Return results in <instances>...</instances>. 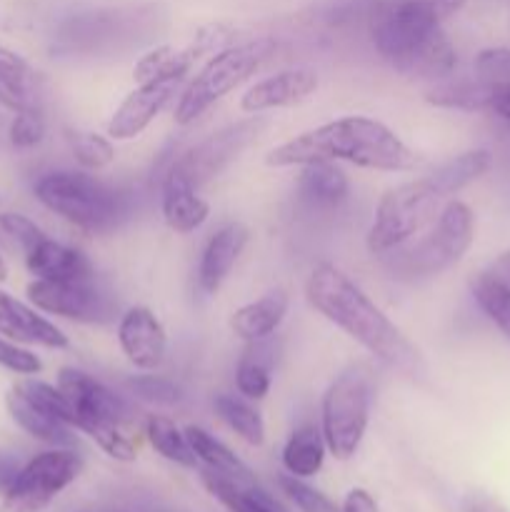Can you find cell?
Listing matches in <instances>:
<instances>
[{
    "mask_svg": "<svg viewBox=\"0 0 510 512\" xmlns=\"http://www.w3.org/2000/svg\"><path fill=\"white\" fill-rule=\"evenodd\" d=\"M305 298L315 313L343 330L348 338L363 345L370 355L390 368L408 375L423 373V358L418 348L403 335V330L370 300V295L335 263H318L305 283Z\"/></svg>",
    "mask_w": 510,
    "mask_h": 512,
    "instance_id": "6da1fadb",
    "label": "cell"
},
{
    "mask_svg": "<svg viewBox=\"0 0 510 512\" xmlns=\"http://www.w3.org/2000/svg\"><path fill=\"white\" fill-rule=\"evenodd\" d=\"M318 160L350 163L380 173H408L420 165L418 153L395 130L368 115H345L305 130L270 150L265 163L270 168H295Z\"/></svg>",
    "mask_w": 510,
    "mask_h": 512,
    "instance_id": "7a4b0ae2",
    "label": "cell"
},
{
    "mask_svg": "<svg viewBox=\"0 0 510 512\" xmlns=\"http://www.w3.org/2000/svg\"><path fill=\"white\" fill-rule=\"evenodd\" d=\"M475 240V215L463 200H448L430 230L415 243H405L385 258V268L398 280H425L445 273L463 260Z\"/></svg>",
    "mask_w": 510,
    "mask_h": 512,
    "instance_id": "3957f363",
    "label": "cell"
},
{
    "mask_svg": "<svg viewBox=\"0 0 510 512\" xmlns=\"http://www.w3.org/2000/svg\"><path fill=\"white\" fill-rule=\"evenodd\" d=\"M450 198L453 193L440 180L438 170L390 188L375 208L368 230V250L373 255H385L413 240L438 218L443 210L440 205Z\"/></svg>",
    "mask_w": 510,
    "mask_h": 512,
    "instance_id": "277c9868",
    "label": "cell"
},
{
    "mask_svg": "<svg viewBox=\"0 0 510 512\" xmlns=\"http://www.w3.org/2000/svg\"><path fill=\"white\" fill-rule=\"evenodd\" d=\"M58 388L63 390L73 410V430L95 440L98 448L113 460H135V443L120 430V423H125L130 415L123 398L78 368L60 370Z\"/></svg>",
    "mask_w": 510,
    "mask_h": 512,
    "instance_id": "5b68a950",
    "label": "cell"
},
{
    "mask_svg": "<svg viewBox=\"0 0 510 512\" xmlns=\"http://www.w3.org/2000/svg\"><path fill=\"white\" fill-rule=\"evenodd\" d=\"M275 40L270 38H255L248 43L228 45V48L218 50L205 60L203 68L195 73L188 88L180 93L178 105H175V123L190 125L208 113L218 100L233 93L235 88L253 78L265 63L275 55Z\"/></svg>",
    "mask_w": 510,
    "mask_h": 512,
    "instance_id": "8992f818",
    "label": "cell"
},
{
    "mask_svg": "<svg viewBox=\"0 0 510 512\" xmlns=\"http://www.w3.org/2000/svg\"><path fill=\"white\" fill-rule=\"evenodd\" d=\"M33 193L43 208L88 233L113 228L123 215V200L110 185L85 170H53L35 180Z\"/></svg>",
    "mask_w": 510,
    "mask_h": 512,
    "instance_id": "52a82bcc",
    "label": "cell"
},
{
    "mask_svg": "<svg viewBox=\"0 0 510 512\" xmlns=\"http://www.w3.org/2000/svg\"><path fill=\"white\" fill-rule=\"evenodd\" d=\"M370 403L373 378L360 365H350L328 385L320 405V430L335 460H350L358 453L370 423Z\"/></svg>",
    "mask_w": 510,
    "mask_h": 512,
    "instance_id": "ba28073f",
    "label": "cell"
},
{
    "mask_svg": "<svg viewBox=\"0 0 510 512\" xmlns=\"http://www.w3.org/2000/svg\"><path fill=\"white\" fill-rule=\"evenodd\" d=\"M440 28L443 23L425 0H388L370 20L375 50L400 73Z\"/></svg>",
    "mask_w": 510,
    "mask_h": 512,
    "instance_id": "9c48e42d",
    "label": "cell"
},
{
    "mask_svg": "<svg viewBox=\"0 0 510 512\" xmlns=\"http://www.w3.org/2000/svg\"><path fill=\"white\" fill-rule=\"evenodd\" d=\"M83 473V458L70 448H53L35 455L5 488L0 512H43Z\"/></svg>",
    "mask_w": 510,
    "mask_h": 512,
    "instance_id": "30bf717a",
    "label": "cell"
},
{
    "mask_svg": "<svg viewBox=\"0 0 510 512\" xmlns=\"http://www.w3.org/2000/svg\"><path fill=\"white\" fill-rule=\"evenodd\" d=\"M265 128H268V120L263 115H253V118L225 125V128L210 133L205 140H200L198 145L185 150L170 168L178 170L190 185L203 188L210 180L218 178L230 163H235L240 158V153L250 143H255Z\"/></svg>",
    "mask_w": 510,
    "mask_h": 512,
    "instance_id": "8fae6325",
    "label": "cell"
},
{
    "mask_svg": "<svg viewBox=\"0 0 510 512\" xmlns=\"http://www.w3.org/2000/svg\"><path fill=\"white\" fill-rule=\"evenodd\" d=\"M28 300L40 313L60 315L75 323H108L115 315V303L90 283H58V280H33L28 285Z\"/></svg>",
    "mask_w": 510,
    "mask_h": 512,
    "instance_id": "7c38bea8",
    "label": "cell"
},
{
    "mask_svg": "<svg viewBox=\"0 0 510 512\" xmlns=\"http://www.w3.org/2000/svg\"><path fill=\"white\" fill-rule=\"evenodd\" d=\"M183 80L178 78H153L148 83H138L133 93L123 98L108 120V135L113 140H133L168 108L170 100L178 95Z\"/></svg>",
    "mask_w": 510,
    "mask_h": 512,
    "instance_id": "4fadbf2b",
    "label": "cell"
},
{
    "mask_svg": "<svg viewBox=\"0 0 510 512\" xmlns=\"http://www.w3.org/2000/svg\"><path fill=\"white\" fill-rule=\"evenodd\" d=\"M118 343L133 368L153 373L165 363L168 355V335L155 313L143 305L125 310L118 323Z\"/></svg>",
    "mask_w": 510,
    "mask_h": 512,
    "instance_id": "5bb4252c",
    "label": "cell"
},
{
    "mask_svg": "<svg viewBox=\"0 0 510 512\" xmlns=\"http://www.w3.org/2000/svg\"><path fill=\"white\" fill-rule=\"evenodd\" d=\"M318 85V73L313 68L278 70V73L250 85L243 98H240V108H243V113L250 115L293 108V105L305 103L310 95H315Z\"/></svg>",
    "mask_w": 510,
    "mask_h": 512,
    "instance_id": "9a60e30c",
    "label": "cell"
},
{
    "mask_svg": "<svg viewBox=\"0 0 510 512\" xmlns=\"http://www.w3.org/2000/svg\"><path fill=\"white\" fill-rule=\"evenodd\" d=\"M0 335L18 345H40L48 350H65L70 345L68 335L40 315L38 308L25 305L5 290H0Z\"/></svg>",
    "mask_w": 510,
    "mask_h": 512,
    "instance_id": "2e32d148",
    "label": "cell"
},
{
    "mask_svg": "<svg viewBox=\"0 0 510 512\" xmlns=\"http://www.w3.org/2000/svg\"><path fill=\"white\" fill-rule=\"evenodd\" d=\"M250 240V230L243 223H228L215 230L213 238L205 245L198 263V288L200 293L215 295L220 285L233 273L235 263L243 255L245 245Z\"/></svg>",
    "mask_w": 510,
    "mask_h": 512,
    "instance_id": "e0dca14e",
    "label": "cell"
},
{
    "mask_svg": "<svg viewBox=\"0 0 510 512\" xmlns=\"http://www.w3.org/2000/svg\"><path fill=\"white\" fill-rule=\"evenodd\" d=\"M25 265L35 280H58V283H90L95 268L83 250L73 245L45 238L25 253Z\"/></svg>",
    "mask_w": 510,
    "mask_h": 512,
    "instance_id": "ac0fdd59",
    "label": "cell"
},
{
    "mask_svg": "<svg viewBox=\"0 0 510 512\" xmlns=\"http://www.w3.org/2000/svg\"><path fill=\"white\" fill-rule=\"evenodd\" d=\"M185 435H188V443L190 448H193L198 463L203 465L208 473L228 480L230 485L245 490V493H255V495L268 493V490L260 485V480L255 478L253 470H250L248 465L233 453V450L225 448V445L220 443V440H215L210 433H205L203 428L188 425V428H185Z\"/></svg>",
    "mask_w": 510,
    "mask_h": 512,
    "instance_id": "d6986e66",
    "label": "cell"
},
{
    "mask_svg": "<svg viewBox=\"0 0 510 512\" xmlns=\"http://www.w3.org/2000/svg\"><path fill=\"white\" fill-rule=\"evenodd\" d=\"M160 208H163V220L170 230L180 235L195 233L203 228L205 220L210 218V203L198 195V188L190 185L178 170L170 168L163 178V190H160Z\"/></svg>",
    "mask_w": 510,
    "mask_h": 512,
    "instance_id": "ffe728a7",
    "label": "cell"
},
{
    "mask_svg": "<svg viewBox=\"0 0 510 512\" xmlns=\"http://www.w3.org/2000/svg\"><path fill=\"white\" fill-rule=\"evenodd\" d=\"M298 178V198L305 208L318 210V213H333L340 205H345L350 195V180L343 168L335 163H318L300 165Z\"/></svg>",
    "mask_w": 510,
    "mask_h": 512,
    "instance_id": "44dd1931",
    "label": "cell"
},
{
    "mask_svg": "<svg viewBox=\"0 0 510 512\" xmlns=\"http://www.w3.org/2000/svg\"><path fill=\"white\" fill-rule=\"evenodd\" d=\"M0 105L10 113L43 110L38 73L23 55L5 45H0Z\"/></svg>",
    "mask_w": 510,
    "mask_h": 512,
    "instance_id": "7402d4cb",
    "label": "cell"
},
{
    "mask_svg": "<svg viewBox=\"0 0 510 512\" xmlns=\"http://www.w3.org/2000/svg\"><path fill=\"white\" fill-rule=\"evenodd\" d=\"M288 308V293H285V290H270L263 298L253 300V303L235 310V313L230 315V330H233L240 340H245V343L273 338L275 330L283 325Z\"/></svg>",
    "mask_w": 510,
    "mask_h": 512,
    "instance_id": "603a6c76",
    "label": "cell"
},
{
    "mask_svg": "<svg viewBox=\"0 0 510 512\" xmlns=\"http://www.w3.org/2000/svg\"><path fill=\"white\" fill-rule=\"evenodd\" d=\"M5 408H8L13 423L18 425L23 433H28L30 438L40 440V443L45 445H55V448H68V445H73V428L60 423V420L53 418L50 413H45L40 405H35L33 400L25 393H20L18 388H13L5 395Z\"/></svg>",
    "mask_w": 510,
    "mask_h": 512,
    "instance_id": "cb8c5ba5",
    "label": "cell"
},
{
    "mask_svg": "<svg viewBox=\"0 0 510 512\" xmlns=\"http://www.w3.org/2000/svg\"><path fill=\"white\" fill-rule=\"evenodd\" d=\"M275 368V345L273 340H255L245 345L243 355L235 368V388L243 398L263 400L273 385Z\"/></svg>",
    "mask_w": 510,
    "mask_h": 512,
    "instance_id": "d4e9b609",
    "label": "cell"
},
{
    "mask_svg": "<svg viewBox=\"0 0 510 512\" xmlns=\"http://www.w3.org/2000/svg\"><path fill=\"white\" fill-rule=\"evenodd\" d=\"M325 453H328V445H325L323 430L310 423L300 425V428L293 430V435H290L283 448V468L293 478L308 480L320 473L325 463Z\"/></svg>",
    "mask_w": 510,
    "mask_h": 512,
    "instance_id": "484cf974",
    "label": "cell"
},
{
    "mask_svg": "<svg viewBox=\"0 0 510 512\" xmlns=\"http://www.w3.org/2000/svg\"><path fill=\"white\" fill-rule=\"evenodd\" d=\"M213 410L240 440L255 445V448L265 443L263 415L258 413V408L248 403V398L233 393H218L213 400Z\"/></svg>",
    "mask_w": 510,
    "mask_h": 512,
    "instance_id": "4316f807",
    "label": "cell"
},
{
    "mask_svg": "<svg viewBox=\"0 0 510 512\" xmlns=\"http://www.w3.org/2000/svg\"><path fill=\"white\" fill-rule=\"evenodd\" d=\"M145 435H148V443L153 445L155 453L163 455L165 460L183 465V468H198V458H195L193 448H190L188 435L170 418L150 415L148 423H145Z\"/></svg>",
    "mask_w": 510,
    "mask_h": 512,
    "instance_id": "83f0119b",
    "label": "cell"
},
{
    "mask_svg": "<svg viewBox=\"0 0 510 512\" xmlns=\"http://www.w3.org/2000/svg\"><path fill=\"white\" fill-rule=\"evenodd\" d=\"M425 100L435 108L488 110V85L478 78L443 80L425 93Z\"/></svg>",
    "mask_w": 510,
    "mask_h": 512,
    "instance_id": "f1b7e54d",
    "label": "cell"
},
{
    "mask_svg": "<svg viewBox=\"0 0 510 512\" xmlns=\"http://www.w3.org/2000/svg\"><path fill=\"white\" fill-rule=\"evenodd\" d=\"M458 65V53H455L453 43H450L448 35L443 33V28L418 50L413 60L408 63V68L403 70L405 75H418L425 80H440L448 78L450 73Z\"/></svg>",
    "mask_w": 510,
    "mask_h": 512,
    "instance_id": "f546056e",
    "label": "cell"
},
{
    "mask_svg": "<svg viewBox=\"0 0 510 512\" xmlns=\"http://www.w3.org/2000/svg\"><path fill=\"white\" fill-rule=\"evenodd\" d=\"M200 478H203V485L208 488V493L213 495V498H218L230 512H285L273 498H270V493H245V490L235 488L228 480L218 478V475L208 473V470H203Z\"/></svg>",
    "mask_w": 510,
    "mask_h": 512,
    "instance_id": "4dcf8cb0",
    "label": "cell"
},
{
    "mask_svg": "<svg viewBox=\"0 0 510 512\" xmlns=\"http://www.w3.org/2000/svg\"><path fill=\"white\" fill-rule=\"evenodd\" d=\"M473 298L485 315L493 320L495 328L510 340V288L490 278L488 273H478L473 280Z\"/></svg>",
    "mask_w": 510,
    "mask_h": 512,
    "instance_id": "1f68e13d",
    "label": "cell"
},
{
    "mask_svg": "<svg viewBox=\"0 0 510 512\" xmlns=\"http://www.w3.org/2000/svg\"><path fill=\"white\" fill-rule=\"evenodd\" d=\"M75 163L83 170H103L115 160V148L110 138L98 133H75L70 138Z\"/></svg>",
    "mask_w": 510,
    "mask_h": 512,
    "instance_id": "d6a6232c",
    "label": "cell"
},
{
    "mask_svg": "<svg viewBox=\"0 0 510 512\" xmlns=\"http://www.w3.org/2000/svg\"><path fill=\"white\" fill-rule=\"evenodd\" d=\"M130 395L153 405H178L183 400V388L165 375H135L128 383Z\"/></svg>",
    "mask_w": 510,
    "mask_h": 512,
    "instance_id": "836d02e7",
    "label": "cell"
},
{
    "mask_svg": "<svg viewBox=\"0 0 510 512\" xmlns=\"http://www.w3.org/2000/svg\"><path fill=\"white\" fill-rule=\"evenodd\" d=\"M8 140L15 150H33L45 140L43 110H23L10 120Z\"/></svg>",
    "mask_w": 510,
    "mask_h": 512,
    "instance_id": "e575fe53",
    "label": "cell"
},
{
    "mask_svg": "<svg viewBox=\"0 0 510 512\" xmlns=\"http://www.w3.org/2000/svg\"><path fill=\"white\" fill-rule=\"evenodd\" d=\"M278 483L280 488H283V493L293 500L295 508L300 512H343L340 508H335V503H330L320 490L310 488V485H305L303 480L293 478V475H283Z\"/></svg>",
    "mask_w": 510,
    "mask_h": 512,
    "instance_id": "d590c367",
    "label": "cell"
},
{
    "mask_svg": "<svg viewBox=\"0 0 510 512\" xmlns=\"http://www.w3.org/2000/svg\"><path fill=\"white\" fill-rule=\"evenodd\" d=\"M475 78L488 85L510 83V48H485L475 55Z\"/></svg>",
    "mask_w": 510,
    "mask_h": 512,
    "instance_id": "8d00e7d4",
    "label": "cell"
},
{
    "mask_svg": "<svg viewBox=\"0 0 510 512\" xmlns=\"http://www.w3.org/2000/svg\"><path fill=\"white\" fill-rule=\"evenodd\" d=\"M0 230H3L10 240H15L25 253L48 238V235L43 233V228L35 225V220H30L28 215L23 213H0Z\"/></svg>",
    "mask_w": 510,
    "mask_h": 512,
    "instance_id": "74e56055",
    "label": "cell"
},
{
    "mask_svg": "<svg viewBox=\"0 0 510 512\" xmlns=\"http://www.w3.org/2000/svg\"><path fill=\"white\" fill-rule=\"evenodd\" d=\"M0 368L18 375H38L43 370V360L35 353H30V350L20 348L13 340L0 335Z\"/></svg>",
    "mask_w": 510,
    "mask_h": 512,
    "instance_id": "f35d334b",
    "label": "cell"
},
{
    "mask_svg": "<svg viewBox=\"0 0 510 512\" xmlns=\"http://www.w3.org/2000/svg\"><path fill=\"white\" fill-rule=\"evenodd\" d=\"M173 55V45H158V48L148 50V53L133 65L135 83H148V80L153 78H168V68L170 63H173Z\"/></svg>",
    "mask_w": 510,
    "mask_h": 512,
    "instance_id": "ab89813d",
    "label": "cell"
},
{
    "mask_svg": "<svg viewBox=\"0 0 510 512\" xmlns=\"http://www.w3.org/2000/svg\"><path fill=\"white\" fill-rule=\"evenodd\" d=\"M488 113L498 115L503 123L510 125V83L488 85Z\"/></svg>",
    "mask_w": 510,
    "mask_h": 512,
    "instance_id": "60d3db41",
    "label": "cell"
},
{
    "mask_svg": "<svg viewBox=\"0 0 510 512\" xmlns=\"http://www.w3.org/2000/svg\"><path fill=\"white\" fill-rule=\"evenodd\" d=\"M343 512H380L373 495L363 488H353L343 500Z\"/></svg>",
    "mask_w": 510,
    "mask_h": 512,
    "instance_id": "b9f144b4",
    "label": "cell"
},
{
    "mask_svg": "<svg viewBox=\"0 0 510 512\" xmlns=\"http://www.w3.org/2000/svg\"><path fill=\"white\" fill-rule=\"evenodd\" d=\"M485 273H488L490 278L498 280V283L508 285V288H510V250L500 253L498 258L490 263V268H485Z\"/></svg>",
    "mask_w": 510,
    "mask_h": 512,
    "instance_id": "7bdbcfd3",
    "label": "cell"
},
{
    "mask_svg": "<svg viewBox=\"0 0 510 512\" xmlns=\"http://www.w3.org/2000/svg\"><path fill=\"white\" fill-rule=\"evenodd\" d=\"M425 3H428V8L433 10L435 18H438L440 23H443V20H448L450 15L458 13V10L463 8V5L468 3V0H425Z\"/></svg>",
    "mask_w": 510,
    "mask_h": 512,
    "instance_id": "ee69618b",
    "label": "cell"
},
{
    "mask_svg": "<svg viewBox=\"0 0 510 512\" xmlns=\"http://www.w3.org/2000/svg\"><path fill=\"white\" fill-rule=\"evenodd\" d=\"M465 512H508L500 503L485 498V495H473V498L465 503Z\"/></svg>",
    "mask_w": 510,
    "mask_h": 512,
    "instance_id": "f6af8a7d",
    "label": "cell"
},
{
    "mask_svg": "<svg viewBox=\"0 0 510 512\" xmlns=\"http://www.w3.org/2000/svg\"><path fill=\"white\" fill-rule=\"evenodd\" d=\"M18 460L8 458V455L0 453V488H8L10 483L15 480V475H18Z\"/></svg>",
    "mask_w": 510,
    "mask_h": 512,
    "instance_id": "bcb514c9",
    "label": "cell"
},
{
    "mask_svg": "<svg viewBox=\"0 0 510 512\" xmlns=\"http://www.w3.org/2000/svg\"><path fill=\"white\" fill-rule=\"evenodd\" d=\"M8 280V260H5L3 250H0V283H5Z\"/></svg>",
    "mask_w": 510,
    "mask_h": 512,
    "instance_id": "7dc6e473",
    "label": "cell"
},
{
    "mask_svg": "<svg viewBox=\"0 0 510 512\" xmlns=\"http://www.w3.org/2000/svg\"><path fill=\"white\" fill-rule=\"evenodd\" d=\"M0 25H3V18H0Z\"/></svg>",
    "mask_w": 510,
    "mask_h": 512,
    "instance_id": "c3c4849f",
    "label": "cell"
}]
</instances>
